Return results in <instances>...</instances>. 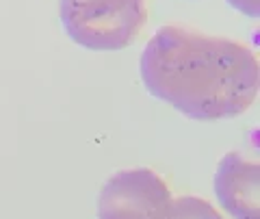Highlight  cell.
I'll return each mask as SVG.
<instances>
[{"instance_id":"6da1fadb","label":"cell","mask_w":260,"mask_h":219,"mask_svg":"<svg viewBox=\"0 0 260 219\" xmlns=\"http://www.w3.org/2000/svg\"><path fill=\"white\" fill-rule=\"evenodd\" d=\"M145 89L182 115L200 121L245 113L258 98L254 50L234 39L184 26H162L141 54Z\"/></svg>"},{"instance_id":"7a4b0ae2","label":"cell","mask_w":260,"mask_h":219,"mask_svg":"<svg viewBox=\"0 0 260 219\" xmlns=\"http://www.w3.org/2000/svg\"><path fill=\"white\" fill-rule=\"evenodd\" d=\"M59 15L72 42L87 50H124L148 20L145 0H59Z\"/></svg>"},{"instance_id":"3957f363","label":"cell","mask_w":260,"mask_h":219,"mask_svg":"<svg viewBox=\"0 0 260 219\" xmlns=\"http://www.w3.org/2000/svg\"><path fill=\"white\" fill-rule=\"evenodd\" d=\"M172 191L152 169L113 174L98 196V219H165Z\"/></svg>"},{"instance_id":"5b68a950","label":"cell","mask_w":260,"mask_h":219,"mask_svg":"<svg viewBox=\"0 0 260 219\" xmlns=\"http://www.w3.org/2000/svg\"><path fill=\"white\" fill-rule=\"evenodd\" d=\"M165 219H225V217L206 200L195 196H180V198H172Z\"/></svg>"},{"instance_id":"8992f818","label":"cell","mask_w":260,"mask_h":219,"mask_svg":"<svg viewBox=\"0 0 260 219\" xmlns=\"http://www.w3.org/2000/svg\"><path fill=\"white\" fill-rule=\"evenodd\" d=\"M228 5L234 7L237 11H241L243 15L256 20L258 13H260V0H228Z\"/></svg>"},{"instance_id":"277c9868","label":"cell","mask_w":260,"mask_h":219,"mask_svg":"<svg viewBox=\"0 0 260 219\" xmlns=\"http://www.w3.org/2000/svg\"><path fill=\"white\" fill-rule=\"evenodd\" d=\"M215 193L232 219H260V167L241 154H225L215 174Z\"/></svg>"}]
</instances>
